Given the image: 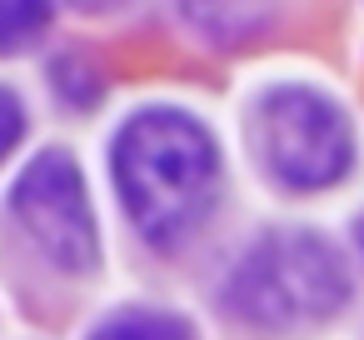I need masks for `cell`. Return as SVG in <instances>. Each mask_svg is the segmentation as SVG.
<instances>
[{"label": "cell", "mask_w": 364, "mask_h": 340, "mask_svg": "<svg viewBox=\"0 0 364 340\" xmlns=\"http://www.w3.org/2000/svg\"><path fill=\"white\" fill-rule=\"evenodd\" d=\"M354 245H359V255H364V215H354Z\"/></svg>", "instance_id": "9"}, {"label": "cell", "mask_w": 364, "mask_h": 340, "mask_svg": "<svg viewBox=\"0 0 364 340\" xmlns=\"http://www.w3.org/2000/svg\"><path fill=\"white\" fill-rule=\"evenodd\" d=\"M11 205L26 235L41 245V255H50L60 270H95L100 230H95V210L85 195V175L65 150H41L21 170Z\"/></svg>", "instance_id": "4"}, {"label": "cell", "mask_w": 364, "mask_h": 340, "mask_svg": "<svg viewBox=\"0 0 364 340\" xmlns=\"http://www.w3.org/2000/svg\"><path fill=\"white\" fill-rule=\"evenodd\" d=\"M21 135H26V105L16 101V91L0 86V160L21 145Z\"/></svg>", "instance_id": "8"}, {"label": "cell", "mask_w": 364, "mask_h": 340, "mask_svg": "<svg viewBox=\"0 0 364 340\" xmlns=\"http://www.w3.org/2000/svg\"><path fill=\"white\" fill-rule=\"evenodd\" d=\"M255 150L289 190H329L354 165V125L314 86H269L255 101Z\"/></svg>", "instance_id": "3"}, {"label": "cell", "mask_w": 364, "mask_h": 340, "mask_svg": "<svg viewBox=\"0 0 364 340\" xmlns=\"http://www.w3.org/2000/svg\"><path fill=\"white\" fill-rule=\"evenodd\" d=\"M110 165L130 220L155 245L185 240L215 205L220 150H215V135L185 110L155 105L130 115L115 135Z\"/></svg>", "instance_id": "1"}, {"label": "cell", "mask_w": 364, "mask_h": 340, "mask_svg": "<svg viewBox=\"0 0 364 340\" xmlns=\"http://www.w3.org/2000/svg\"><path fill=\"white\" fill-rule=\"evenodd\" d=\"M349 265L319 230H269L230 270L225 305L259 330L319 325L349 305Z\"/></svg>", "instance_id": "2"}, {"label": "cell", "mask_w": 364, "mask_h": 340, "mask_svg": "<svg viewBox=\"0 0 364 340\" xmlns=\"http://www.w3.org/2000/svg\"><path fill=\"white\" fill-rule=\"evenodd\" d=\"M55 81H60V101H70V105H95L100 101V76L75 56L55 61Z\"/></svg>", "instance_id": "7"}, {"label": "cell", "mask_w": 364, "mask_h": 340, "mask_svg": "<svg viewBox=\"0 0 364 340\" xmlns=\"http://www.w3.org/2000/svg\"><path fill=\"white\" fill-rule=\"evenodd\" d=\"M50 26V6H0V56H16Z\"/></svg>", "instance_id": "6"}, {"label": "cell", "mask_w": 364, "mask_h": 340, "mask_svg": "<svg viewBox=\"0 0 364 340\" xmlns=\"http://www.w3.org/2000/svg\"><path fill=\"white\" fill-rule=\"evenodd\" d=\"M90 340H195L190 320L170 315V310H150V305H125L115 315H105Z\"/></svg>", "instance_id": "5"}]
</instances>
